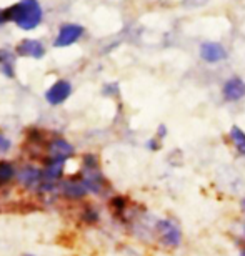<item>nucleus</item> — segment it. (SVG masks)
<instances>
[{
  "label": "nucleus",
  "instance_id": "6e6552de",
  "mask_svg": "<svg viewBox=\"0 0 245 256\" xmlns=\"http://www.w3.org/2000/svg\"><path fill=\"white\" fill-rule=\"evenodd\" d=\"M84 34V28L80 25H64L55 38V47H69V45L75 44Z\"/></svg>",
  "mask_w": 245,
  "mask_h": 256
},
{
  "label": "nucleus",
  "instance_id": "aec40b11",
  "mask_svg": "<svg viewBox=\"0 0 245 256\" xmlns=\"http://www.w3.org/2000/svg\"><path fill=\"white\" fill-rule=\"evenodd\" d=\"M238 256H245V244H242V248L238 250Z\"/></svg>",
  "mask_w": 245,
  "mask_h": 256
},
{
  "label": "nucleus",
  "instance_id": "423d86ee",
  "mask_svg": "<svg viewBox=\"0 0 245 256\" xmlns=\"http://www.w3.org/2000/svg\"><path fill=\"white\" fill-rule=\"evenodd\" d=\"M17 180L25 188H37L44 183V172H40L37 166L25 165L17 172Z\"/></svg>",
  "mask_w": 245,
  "mask_h": 256
},
{
  "label": "nucleus",
  "instance_id": "9d476101",
  "mask_svg": "<svg viewBox=\"0 0 245 256\" xmlns=\"http://www.w3.org/2000/svg\"><path fill=\"white\" fill-rule=\"evenodd\" d=\"M17 54L22 55V57H30V58H42L45 54L44 45L39 42V40H32L27 38L24 42L19 44L17 47Z\"/></svg>",
  "mask_w": 245,
  "mask_h": 256
},
{
  "label": "nucleus",
  "instance_id": "f03ea898",
  "mask_svg": "<svg viewBox=\"0 0 245 256\" xmlns=\"http://www.w3.org/2000/svg\"><path fill=\"white\" fill-rule=\"evenodd\" d=\"M154 234L160 246L165 250H178L183 243V232L173 218H160L154 224Z\"/></svg>",
  "mask_w": 245,
  "mask_h": 256
},
{
  "label": "nucleus",
  "instance_id": "f8f14e48",
  "mask_svg": "<svg viewBox=\"0 0 245 256\" xmlns=\"http://www.w3.org/2000/svg\"><path fill=\"white\" fill-rule=\"evenodd\" d=\"M227 136H228V142H230V145L233 148V152H235L238 156H245V132L242 130V128L237 126V125L230 126Z\"/></svg>",
  "mask_w": 245,
  "mask_h": 256
},
{
  "label": "nucleus",
  "instance_id": "ddd939ff",
  "mask_svg": "<svg viewBox=\"0 0 245 256\" xmlns=\"http://www.w3.org/2000/svg\"><path fill=\"white\" fill-rule=\"evenodd\" d=\"M14 66H15V57L10 50H0V72L9 76V78H14L15 72H14Z\"/></svg>",
  "mask_w": 245,
  "mask_h": 256
},
{
  "label": "nucleus",
  "instance_id": "a211bd4d",
  "mask_svg": "<svg viewBox=\"0 0 245 256\" xmlns=\"http://www.w3.org/2000/svg\"><path fill=\"white\" fill-rule=\"evenodd\" d=\"M4 22H7V15H5V10H0V25Z\"/></svg>",
  "mask_w": 245,
  "mask_h": 256
},
{
  "label": "nucleus",
  "instance_id": "39448f33",
  "mask_svg": "<svg viewBox=\"0 0 245 256\" xmlns=\"http://www.w3.org/2000/svg\"><path fill=\"white\" fill-rule=\"evenodd\" d=\"M70 94H72V85L67 80H59L45 92V100L50 105H60L69 98Z\"/></svg>",
  "mask_w": 245,
  "mask_h": 256
},
{
  "label": "nucleus",
  "instance_id": "1a4fd4ad",
  "mask_svg": "<svg viewBox=\"0 0 245 256\" xmlns=\"http://www.w3.org/2000/svg\"><path fill=\"white\" fill-rule=\"evenodd\" d=\"M200 57L205 60L207 64H218L222 60H225L227 52L220 44L215 42H205L200 45Z\"/></svg>",
  "mask_w": 245,
  "mask_h": 256
},
{
  "label": "nucleus",
  "instance_id": "dca6fc26",
  "mask_svg": "<svg viewBox=\"0 0 245 256\" xmlns=\"http://www.w3.org/2000/svg\"><path fill=\"white\" fill-rule=\"evenodd\" d=\"M162 148V142L159 140V138H150V140H147V150L150 152H159Z\"/></svg>",
  "mask_w": 245,
  "mask_h": 256
},
{
  "label": "nucleus",
  "instance_id": "0eeeda50",
  "mask_svg": "<svg viewBox=\"0 0 245 256\" xmlns=\"http://www.w3.org/2000/svg\"><path fill=\"white\" fill-rule=\"evenodd\" d=\"M222 95L227 102H238L245 96V82L238 76H232L228 78L222 86Z\"/></svg>",
  "mask_w": 245,
  "mask_h": 256
},
{
  "label": "nucleus",
  "instance_id": "6ab92c4d",
  "mask_svg": "<svg viewBox=\"0 0 245 256\" xmlns=\"http://www.w3.org/2000/svg\"><path fill=\"white\" fill-rule=\"evenodd\" d=\"M240 212H242V214L245 216V198L240 202Z\"/></svg>",
  "mask_w": 245,
  "mask_h": 256
},
{
  "label": "nucleus",
  "instance_id": "20e7f679",
  "mask_svg": "<svg viewBox=\"0 0 245 256\" xmlns=\"http://www.w3.org/2000/svg\"><path fill=\"white\" fill-rule=\"evenodd\" d=\"M49 158L55 162H67L69 158L74 156L75 148L72 143H69L64 138H55L49 143Z\"/></svg>",
  "mask_w": 245,
  "mask_h": 256
},
{
  "label": "nucleus",
  "instance_id": "2eb2a0df",
  "mask_svg": "<svg viewBox=\"0 0 245 256\" xmlns=\"http://www.w3.org/2000/svg\"><path fill=\"white\" fill-rule=\"evenodd\" d=\"M10 148H12V142H10V138L5 136L4 133H0V155H5Z\"/></svg>",
  "mask_w": 245,
  "mask_h": 256
},
{
  "label": "nucleus",
  "instance_id": "f257e3e1",
  "mask_svg": "<svg viewBox=\"0 0 245 256\" xmlns=\"http://www.w3.org/2000/svg\"><path fill=\"white\" fill-rule=\"evenodd\" d=\"M5 15L7 20H14L20 28L32 30L42 20V8L37 0H20L19 4L5 10Z\"/></svg>",
  "mask_w": 245,
  "mask_h": 256
},
{
  "label": "nucleus",
  "instance_id": "4468645a",
  "mask_svg": "<svg viewBox=\"0 0 245 256\" xmlns=\"http://www.w3.org/2000/svg\"><path fill=\"white\" fill-rule=\"evenodd\" d=\"M15 175H17V172H15L12 163L7 160H0V185L9 183Z\"/></svg>",
  "mask_w": 245,
  "mask_h": 256
},
{
  "label": "nucleus",
  "instance_id": "9b49d317",
  "mask_svg": "<svg viewBox=\"0 0 245 256\" xmlns=\"http://www.w3.org/2000/svg\"><path fill=\"white\" fill-rule=\"evenodd\" d=\"M62 192L67 198H72V200H79V198H84L87 193V188L82 182V178H77V180H67L62 183Z\"/></svg>",
  "mask_w": 245,
  "mask_h": 256
},
{
  "label": "nucleus",
  "instance_id": "f3484780",
  "mask_svg": "<svg viewBox=\"0 0 245 256\" xmlns=\"http://www.w3.org/2000/svg\"><path fill=\"white\" fill-rule=\"evenodd\" d=\"M165 136H167V126L165 125H160L159 130H157V138H159V140L162 142Z\"/></svg>",
  "mask_w": 245,
  "mask_h": 256
},
{
  "label": "nucleus",
  "instance_id": "412c9836",
  "mask_svg": "<svg viewBox=\"0 0 245 256\" xmlns=\"http://www.w3.org/2000/svg\"><path fill=\"white\" fill-rule=\"evenodd\" d=\"M24 256H32V254H24Z\"/></svg>",
  "mask_w": 245,
  "mask_h": 256
},
{
  "label": "nucleus",
  "instance_id": "7ed1b4c3",
  "mask_svg": "<svg viewBox=\"0 0 245 256\" xmlns=\"http://www.w3.org/2000/svg\"><path fill=\"white\" fill-rule=\"evenodd\" d=\"M82 182L87 188L89 193H94V194H100L105 192L107 188V180L105 176L102 175V172L99 170V166L95 168H84L82 166Z\"/></svg>",
  "mask_w": 245,
  "mask_h": 256
}]
</instances>
